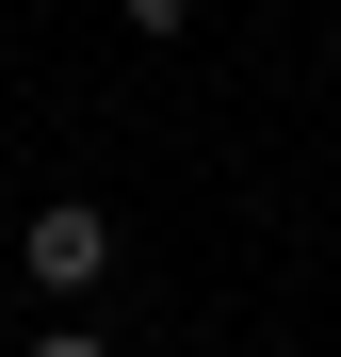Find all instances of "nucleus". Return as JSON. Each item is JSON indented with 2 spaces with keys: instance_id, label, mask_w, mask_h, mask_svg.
<instances>
[{
  "instance_id": "1",
  "label": "nucleus",
  "mask_w": 341,
  "mask_h": 357,
  "mask_svg": "<svg viewBox=\"0 0 341 357\" xmlns=\"http://www.w3.org/2000/svg\"><path fill=\"white\" fill-rule=\"evenodd\" d=\"M17 260H33V292H98V276H114V211H98V195L33 211V227H17Z\"/></svg>"
},
{
  "instance_id": "2",
  "label": "nucleus",
  "mask_w": 341,
  "mask_h": 357,
  "mask_svg": "<svg viewBox=\"0 0 341 357\" xmlns=\"http://www.w3.org/2000/svg\"><path fill=\"white\" fill-rule=\"evenodd\" d=\"M114 17H130V33H195L211 0H114Z\"/></svg>"
},
{
  "instance_id": "3",
  "label": "nucleus",
  "mask_w": 341,
  "mask_h": 357,
  "mask_svg": "<svg viewBox=\"0 0 341 357\" xmlns=\"http://www.w3.org/2000/svg\"><path fill=\"white\" fill-rule=\"evenodd\" d=\"M17 357H114V341H82V325H49V341H17Z\"/></svg>"
}]
</instances>
